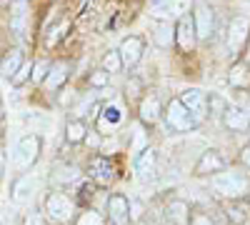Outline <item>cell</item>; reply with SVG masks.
Masks as SVG:
<instances>
[{
    "label": "cell",
    "mask_w": 250,
    "mask_h": 225,
    "mask_svg": "<svg viewBox=\"0 0 250 225\" xmlns=\"http://www.w3.org/2000/svg\"><path fill=\"white\" fill-rule=\"evenodd\" d=\"M45 213L53 218V220H60V223H65L70 220L73 215V203L68 195H62V193H50L45 198Z\"/></svg>",
    "instance_id": "obj_6"
},
{
    "label": "cell",
    "mask_w": 250,
    "mask_h": 225,
    "mask_svg": "<svg viewBox=\"0 0 250 225\" xmlns=\"http://www.w3.org/2000/svg\"><path fill=\"white\" fill-rule=\"evenodd\" d=\"M213 190L228 200H240L245 198V193L250 190V183L243 173L235 170H220L213 175Z\"/></svg>",
    "instance_id": "obj_1"
},
{
    "label": "cell",
    "mask_w": 250,
    "mask_h": 225,
    "mask_svg": "<svg viewBox=\"0 0 250 225\" xmlns=\"http://www.w3.org/2000/svg\"><path fill=\"white\" fill-rule=\"evenodd\" d=\"M48 70H50V65L45 63V60H40V63H35L33 65V80H35V83H40V80H45V75H48Z\"/></svg>",
    "instance_id": "obj_29"
},
{
    "label": "cell",
    "mask_w": 250,
    "mask_h": 225,
    "mask_svg": "<svg viewBox=\"0 0 250 225\" xmlns=\"http://www.w3.org/2000/svg\"><path fill=\"white\" fill-rule=\"evenodd\" d=\"M175 40H178V45L183 50H190L195 45V25H193V20L188 18V15L180 18V23L175 28Z\"/></svg>",
    "instance_id": "obj_14"
},
{
    "label": "cell",
    "mask_w": 250,
    "mask_h": 225,
    "mask_svg": "<svg viewBox=\"0 0 250 225\" xmlns=\"http://www.w3.org/2000/svg\"><path fill=\"white\" fill-rule=\"evenodd\" d=\"M33 193H35V183L30 178H20L15 183V188H13V200L18 203V205H25V203H30Z\"/></svg>",
    "instance_id": "obj_18"
},
{
    "label": "cell",
    "mask_w": 250,
    "mask_h": 225,
    "mask_svg": "<svg viewBox=\"0 0 250 225\" xmlns=\"http://www.w3.org/2000/svg\"><path fill=\"white\" fill-rule=\"evenodd\" d=\"M180 103L193 113V118H195L198 123L208 118V95H205L203 90H198V88L185 90V93H183V98H180Z\"/></svg>",
    "instance_id": "obj_7"
},
{
    "label": "cell",
    "mask_w": 250,
    "mask_h": 225,
    "mask_svg": "<svg viewBox=\"0 0 250 225\" xmlns=\"http://www.w3.org/2000/svg\"><path fill=\"white\" fill-rule=\"evenodd\" d=\"M68 28H70L68 23H62L60 28H55V30H53V35H48V40H45V45H48V48H53V45L58 43V40H60L62 35H65V30H68Z\"/></svg>",
    "instance_id": "obj_31"
},
{
    "label": "cell",
    "mask_w": 250,
    "mask_h": 225,
    "mask_svg": "<svg viewBox=\"0 0 250 225\" xmlns=\"http://www.w3.org/2000/svg\"><path fill=\"white\" fill-rule=\"evenodd\" d=\"M105 83H108V73H105V70H98V73H93V75H90V85L103 88Z\"/></svg>",
    "instance_id": "obj_32"
},
{
    "label": "cell",
    "mask_w": 250,
    "mask_h": 225,
    "mask_svg": "<svg viewBox=\"0 0 250 225\" xmlns=\"http://www.w3.org/2000/svg\"><path fill=\"white\" fill-rule=\"evenodd\" d=\"M38 153H40V138L38 135H25V138H20L18 143V148H15V165L20 170H28L33 163L38 160Z\"/></svg>",
    "instance_id": "obj_3"
},
{
    "label": "cell",
    "mask_w": 250,
    "mask_h": 225,
    "mask_svg": "<svg viewBox=\"0 0 250 225\" xmlns=\"http://www.w3.org/2000/svg\"><path fill=\"white\" fill-rule=\"evenodd\" d=\"M220 170H225V158L218 150H205L195 165V175H210V173H220Z\"/></svg>",
    "instance_id": "obj_10"
},
{
    "label": "cell",
    "mask_w": 250,
    "mask_h": 225,
    "mask_svg": "<svg viewBox=\"0 0 250 225\" xmlns=\"http://www.w3.org/2000/svg\"><path fill=\"white\" fill-rule=\"evenodd\" d=\"M155 163H158V153L153 148H145L135 155V173L140 178H150L155 173Z\"/></svg>",
    "instance_id": "obj_15"
},
{
    "label": "cell",
    "mask_w": 250,
    "mask_h": 225,
    "mask_svg": "<svg viewBox=\"0 0 250 225\" xmlns=\"http://www.w3.org/2000/svg\"><path fill=\"white\" fill-rule=\"evenodd\" d=\"M175 40V28L170 25V20H163V23L155 28V43L160 48H170Z\"/></svg>",
    "instance_id": "obj_23"
},
{
    "label": "cell",
    "mask_w": 250,
    "mask_h": 225,
    "mask_svg": "<svg viewBox=\"0 0 250 225\" xmlns=\"http://www.w3.org/2000/svg\"><path fill=\"white\" fill-rule=\"evenodd\" d=\"M120 60H123V65H135L140 55H143V40L140 38H125L123 40V45H120Z\"/></svg>",
    "instance_id": "obj_13"
},
{
    "label": "cell",
    "mask_w": 250,
    "mask_h": 225,
    "mask_svg": "<svg viewBox=\"0 0 250 225\" xmlns=\"http://www.w3.org/2000/svg\"><path fill=\"white\" fill-rule=\"evenodd\" d=\"M85 123L83 120H73V123H68V130H65V138H68V143H80L83 138H85Z\"/></svg>",
    "instance_id": "obj_26"
},
{
    "label": "cell",
    "mask_w": 250,
    "mask_h": 225,
    "mask_svg": "<svg viewBox=\"0 0 250 225\" xmlns=\"http://www.w3.org/2000/svg\"><path fill=\"white\" fill-rule=\"evenodd\" d=\"M103 68H105V73H118V70L123 68L120 53H118V50H110L105 58H103Z\"/></svg>",
    "instance_id": "obj_27"
},
{
    "label": "cell",
    "mask_w": 250,
    "mask_h": 225,
    "mask_svg": "<svg viewBox=\"0 0 250 225\" xmlns=\"http://www.w3.org/2000/svg\"><path fill=\"white\" fill-rule=\"evenodd\" d=\"M188 220H190V225H215L210 218H208V215H203V213H193V215L188 218Z\"/></svg>",
    "instance_id": "obj_33"
},
{
    "label": "cell",
    "mask_w": 250,
    "mask_h": 225,
    "mask_svg": "<svg viewBox=\"0 0 250 225\" xmlns=\"http://www.w3.org/2000/svg\"><path fill=\"white\" fill-rule=\"evenodd\" d=\"M3 3H8V0H0V5H3Z\"/></svg>",
    "instance_id": "obj_37"
},
{
    "label": "cell",
    "mask_w": 250,
    "mask_h": 225,
    "mask_svg": "<svg viewBox=\"0 0 250 225\" xmlns=\"http://www.w3.org/2000/svg\"><path fill=\"white\" fill-rule=\"evenodd\" d=\"M108 213H110V220L115 225H128V220H130V203L125 200L123 195H113V198H108Z\"/></svg>",
    "instance_id": "obj_11"
},
{
    "label": "cell",
    "mask_w": 250,
    "mask_h": 225,
    "mask_svg": "<svg viewBox=\"0 0 250 225\" xmlns=\"http://www.w3.org/2000/svg\"><path fill=\"white\" fill-rule=\"evenodd\" d=\"M193 25H195V38L208 40V38L213 35L215 18H213V10L208 8L205 3H195V18H193Z\"/></svg>",
    "instance_id": "obj_8"
},
{
    "label": "cell",
    "mask_w": 250,
    "mask_h": 225,
    "mask_svg": "<svg viewBox=\"0 0 250 225\" xmlns=\"http://www.w3.org/2000/svg\"><path fill=\"white\" fill-rule=\"evenodd\" d=\"M225 218L230 220L233 225H243L245 218H248V203L240 198V200H230V205L225 208Z\"/></svg>",
    "instance_id": "obj_20"
},
{
    "label": "cell",
    "mask_w": 250,
    "mask_h": 225,
    "mask_svg": "<svg viewBox=\"0 0 250 225\" xmlns=\"http://www.w3.org/2000/svg\"><path fill=\"white\" fill-rule=\"evenodd\" d=\"M240 160H243V165H245V168H250V145H245V148H243Z\"/></svg>",
    "instance_id": "obj_35"
},
{
    "label": "cell",
    "mask_w": 250,
    "mask_h": 225,
    "mask_svg": "<svg viewBox=\"0 0 250 225\" xmlns=\"http://www.w3.org/2000/svg\"><path fill=\"white\" fill-rule=\"evenodd\" d=\"M90 178L98 180L100 185H105V183L113 180V165H110V160L108 158H95L90 163Z\"/></svg>",
    "instance_id": "obj_16"
},
{
    "label": "cell",
    "mask_w": 250,
    "mask_h": 225,
    "mask_svg": "<svg viewBox=\"0 0 250 225\" xmlns=\"http://www.w3.org/2000/svg\"><path fill=\"white\" fill-rule=\"evenodd\" d=\"M78 225H103V218H100L98 213H93V210H88V213H83V215H80V220H78Z\"/></svg>",
    "instance_id": "obj_30"
},
{
    "label": "cell",
    "mask_w": 250,
    "mask_h": 225,
    "mask_svg": "<svg viewBox=\"0 0 250 225\" xmlns=\"http://www.w3.org/2000/svg\"><path fill=\"white\" fill-rule=\"evenodd\" d=\"M3 173H5V155L0 153V178H3Z\"/></svg>",
    "instance_id": "obj_36"
},
{
    "label": "cell",
    "mask_w": 250,
    "mask_h": 225,
    "mask_svg": "<svg viewBox=\"0 0 250 225\" xmlns=\"http://www.w3.org/2000/svg\"><path fill=\"white\" fill-rule=\"evenodd\" d=\"M165 120H168V128H173L178 133H188V130H193L198 125V120L193 118V113L188 110L180 100H173V103L168 105V110H165Z\"/></svg>",
    "instance_id": "obj_2"
},
{
    "label": "cell",
    "mask_w": 250,
    "mask_h": 225,
    "mask_svg": "<svg viewBox=\"0 0 250 225\" xmlns=\"http://www.w3.org/2000/svg\"><path fill=\"white\" fill-rule=\"evenodd\" d=\"M193 0H150V15L158 20H170V18H183L190 8Z\"/></svg>",
    "instance_id": "obj_5"
},
{
    "label": "cell",
    "mask_w": 250,
    "mask_h": 225,
    "mask_svg": "<svg viewBox=\"0 0 250 225\" xmlns=\"http://www.w3.org/2000/svg\"><path fill=\"white\" fill-rule=\"evenodd\" d=\"M20 65H23V53H20V50H10V55H5V60L0 63V75H3V78H13Z\"/></svg>",
    "instance_id": "obj_21"
},
{
    "label": "cell",
    "mask_w": 250,
    "mask_h": 225,
    "mask_svg": "<svg viewBox=\"0 0 250 225\" xmlns=\"http://www.w3.org/2000/svg\"><path fill=\"white\" fill-rule=\"evenodd\" d=\"M188 218H190V213H188V205L183 200H173L168 208H165V220H168V225H188Z\"/></svg>",
    "instance_id": "obj_17"
},
{
    "label": "cell",
    "mask_w": 250,
    "mask_h": 225,
    "mask_svg": "<svg viewBox=\"0 0 250 225\" xmlns=\"http://www.w3.org/2000/svg\"><path fill=\"white\" fill-rule=\"evenodd\" d=\"M123 118H125V113H123V108L120 105H105L103 108V125H110V128H118L120 123H123Z\"/></svg>",
    "instance_id": "obj_24"
},
{
    "label": "cell",
    "mask_w": 250,
    "mask_h": 225,
    "mask_svg": "<svg viewBox=\"0 0 250 225\" xmlns=\"http://www.w3.org/2000/svg\"><path fill=\"white\" fill-rule=\"evenodd\" d=\"M223 123H225V128H230V130H248L250 128V110L230 105V108L223 110Z\"/></svg>",
    "instance_id": "obj_9"
},
{
    "label": "cell",
    "mask_w": 250,
    "mask_h": 225,
    "mask_svg": "<svg viewBox=\"0 0 250 225\" xmlns=\"http://www.w3.org/2000/svg\"><path fill=\"white\" fill-rule=\"evenodd\" d=\"M248 33H250V18L248 15H235L230 20V25H228V50L233 55L243 50L245 40H248Z\"/></svg>",
    "instance_id": "obj_4"
},
{
    "label": "cell",
    "mask_w": 250,
    "mask_h": 225,
    "mask_svg": "<svg viewBox=\"0 0 250 225\" xmlns=\"http://www.w3.org/2000/svg\"><path fill=\"white\" fill-rule=\"evenodd\" d=\"M10 28L18 38H25V30H28V0H15L13 3Z\"/></svg>",
    "instance_id": "obj_12"
},
{
    "label": "cell",
    "mask_w": 250,
    "mask_h": 225,
    "mask_svg": "<svg viewBox=\"0 0 250 225\" xmlns=\"http://www.w3.org/2000/svg\"><path fill=\"white\" fill-rule=\"evenodd\" d=\"M158 118H160V100H158L155 95L145 98L143 103H140V120L148 123V125H153Z\"/></svg>",
    "instance_id": "obj_19"
},
{
    "label": "cell",
    "mask_w": 250,
    "mask_h": 225,
    "mask_svg": "<svg viewBox=\"0 0 250 225\" xmlns=\"http://www.w3.org/2000/svg\"><path fill=\"white\" fill-rule=\"evenodd\" d=\"M65 78H68V65H65V63H58V65H53V68L48 70L45 85H48L50 90H58L62 83H65Z\"/></svg>",
    "instance_id": "obj_22"
},
{
    "label": "cell",
    "mask_w": 250,
    "mask_h": 225,
    "mask_svg": "<svg viewBox=\"0 0 250 225\" xmlns=\"http://www.w3.org/2000/svg\"><path fill=\"white\" fill-rule=\"evenodd\" d=\"M228 80H230V85H235V88H248L250 85V73H248L245 65H235L230 70V75H228Z\"/></svg>",
    "instance_id": "obj_25"
},
{
    "label": "cell",
    "mask_w": 250,
    "mask_h": 225,
    "mask_svg": "<svg viewBox=\"0 0 250 225\" xmlns=\"http://www.w3.org/2000/svg\"><path fill=\"white\" fill-rule=\"evenodd\" d=\"M23 225H45V220H43V215H38V213H28Z\"/></svg>",
    "instance_id": "obj_34"
},
{
    "label": "cell",
    "mask_w": 250,
    "mask_h": 225,
    "mask_svg": "<svg viewBox=\"0 0 250 225\" xmlns=\"http://www.w3.org/2000/svg\"><path fill=\"white\" fill-rule=\"evenodd\" d=\"M30 70H33V65H30V63H23V65L18 68V73L10 78V83H13V85H23L25 80H28V75H30Z\"/></svg>",
    "instance_id": "obj_28"
}]
</instances>
